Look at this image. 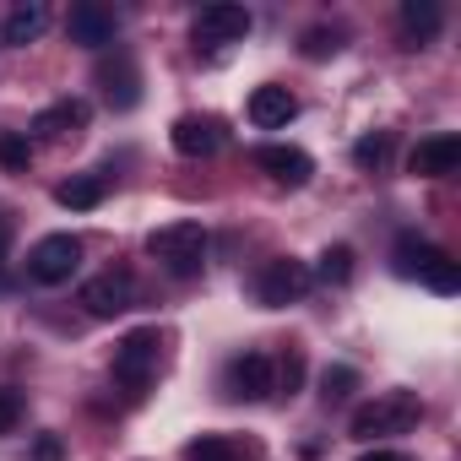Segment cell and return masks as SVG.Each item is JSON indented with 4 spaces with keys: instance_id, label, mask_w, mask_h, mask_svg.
Masks as SVG:
<instances>
[{
    "instance_id": "5bb4252c",
    "label": "cell",
    "mask_w": 461,
    "mask_h": 461,
    "mask_svg": "<svg viewBox=\"0 0 461 461\" xmlns=\"http://www.w3.org/2000/svg\"><path fill=\"white\" fill-rule=\"evenodd\" d=\"M87 120H93V104H87V98H60V104H50V109H39V114H33V136L60 141V136L87 131Z\"/></svg>"
},
{
    "instance_id": "e0dca14e",
    "label": "cell",
    "mask_w": 461,
    "mask_h": 461,
    "mask_svg": "<svg viewBox=\"0 0 461 461\" xmlns=\"http://www.w3.org/2000/svg\"><path fill=\"white\" fill-rule=\"evenodd\" d=\"M185 461H261V445L240 434H201L185 445Z\"/></svg>"
},
{
    "instance_id": "4dcf8cb0",
    "label": "cell",
    "mask_w": 461,
    "mask_h": 461,
    "mask_svg": "<svg viewBox=\"0 0 461 461\" xmlns=\"http://www.w3.org/2000/svg\"><path fill=\"white\" fill-rule=\"evenodd\" d=\"M358 461H412L407 450H369V456H358Z\"/></svg>"
},
{
    "instance_id": "52a82bcc",
    "label": "cell",
    "mask_w": 461,
    "mask_h": 461,
    "mask_svg": "<svg viewBox=\"0 0 461 461\" xmlns=\"http://www.w3.org/2000/svg\"><path fill=\"white\" fill-rule=\"evenodd\" d=\"M222 391L228 396H240V402H267L272 391H277V364L267 358V353H240L234 364H228V375H222Z\"/></svg>"
},
{
    "instance_id": "277c9868",
    "label": "cell",
    "mask_w": 461,
    "mask_h": 461,
    "mask_svg": "<svg viewBox=\"0 0 461 461\" xmlns=\"http://www.w3.org/2000/svg\"><path fill=\"white\" fill-rule=\"evenodd\" d=\"M77 267H82V240H77V234H44V240L28 250V277H33L39 288L71 283Z\"/></svg>"
},
{
    "instance_id": "f1b7e54d",
    "label": "cell",
    "mask_w": 461,
    "mask_h": 461,
    "mask_svg": "<svg viewBox=\"0 0 461 461\" xmlns=\"http://www.w3.org/2000/svg\"><path fill=\"white\" fill-rule=\"evenodd\" d=\"M66 450H60V439L55 434H39V445H33V461H60Z\"/></svg>"
},
{
    "instance_id": "ba28073f",
    "label": "cell",
    "mask_w": 461,
    "mask_h": 461,
    "mask_svg": "<svg viewBox=\"0 0 461 461\" xmlns=\"http://www.w3.org/2000/svg\"><path fill=\"white\" fill-rule=\"evenodd\" d=\"M66 33H71V44H82V50H109L114 33H120V17H114L109 6H98V0H77L71 17H66Z\"/></svg>"
},
{
    "instance_id": "5b68a950",
    "label": "cell",
    "mask_w": 461,
    "mask_h": 461,
    "mask_svg": "<svg viewBox=\"0 0 461 461\" xmlns=\"http://www.w3.org/2000/svg\"><path fill=\"white\" fill-rule=\"evenodd\" d=\"M310 267L304 261H294V256H277V261H267L261 267V277H256V299L267 304V310H283V304H299L304 294H310Z\"/></svg>"
},
{
    "instance_id": "44dd1931",
    "label": "cell",
    "mask_w": 461,
    "mask_h": 461,
    "mask_svg": "<svg viewBox=\"0 0 461 461\" xmlns=\"http://www.w3.org/2000/svg\"><path fill=\"white\" fill-rule=\"evenodd\" d=\"M310 277H321V283H331V288L353 283V245H331V250H321V267H315Z\"/></svg>"
},
{
    "instance_id": "7a4b0ae2",
    "label": "cell",
    "mask_w": 461,
    "mask_h": 461,
    "mask_svg": "<svg viewBox=\"0 0 461 461\" xmlns=\"http://www.w3.org/2000/svg\"><path fill=\"white\" fill-rule=\"evenodd\" d=\"M147 256L163 261L168 277H195L206 267V228L201 222H168L147 234Z\"/></svg>"
},
{
    "instance_id": "8fae6325",
    "label": "cell",
    "mask_w": 461,
    "mask_h": 461,
    "mask_svg": "<svg viewBox=\"0 0 461 461\" xmlns=\"http://www.w3.org/2000/svg\"><path fill=\"white\" fill-rule=\"evenodd\" d=\"M98 87H104V98H109L114 109H136V98H141V71H136V60H131L125 50H114V60H98Z\"/></svg>"
},
{
    "instance_id": "3957f363",
    "label": "cell",
    "mask_w": 461,
    "mask_h": 461,
    "mask_svg": "<svg viewBox=\"0 0 461 461\" xmlns=\"http://www.w3.org/2000/svg\"><path fill=\"white\" fill-rule=\"evenodd\" d=\"M158 353H163L158 326H136V331H125V337L114 342V380H120L131 396H141V391L152 385V375H158Z\"/></svg>"
},
{
    "instance_id": "cb8c5ba5",
    "label": "cell",
    "mask_w": 461,
    "mask_h": 461,
    "mask_svg": "<svg viewBox=\"0 0 461 461\" xmlns=\"http://www.w3.org/2000/svg\"><path fill=\"white\" fill-rule=\"evenodd\" d=\"M423 283H429L434 294H456V288H461V267H456V261H450L445 250H434V261H429Z\"/></svg>"
},
{
    "instance_id": "7402d4cb",
    "label": "cell",
    "mask_w": 461,
    "mask_h": 461,
    "mask_svg": "<svg viewBox=\"0 0 461 461\" xmlns=\"http://www.w3.org/2000/svg\"><path fill=\"white\" fill-rule=\"evenodd\" d=\"M28 163H33V141L23 131H0V168H6V174H28Z\"/></svg>"
},
{
    "instance_id": "9c48e42d",
    "label": "cell",
    "mask_w": 461,
    "mask_h": 461,
    "mask_svg": "<svg viewBox=\"0 0 461 461\" xmlns=\"http://www.w3.org/2000/svg\"><path fill=\"white\" fill-rule=\"evenodd\" d=\"M245 33H250V12L245 6H228V0L201 6V17L190 23V39L195 44H240Z\"/></svg>"
},
{
    "instance_id": "f546056e",
    "label": "cell",
    "mask_w": 461,
    "mask_h": 461,
    "mask_svg": "<svg viewBox=\"0 0 461 461\" xmlns=\"http://www.w3.org/2000/svg\"><path fill=\"white\" fill-rule=\"evenodd\" d=\"M6 250H12V217L0 212V267H6Z\"/></svg>"
},
{
    "instance_id": "30bf717a",
    "label": "cell",
    "mask_w": 461,
    "mask_h": 461,
    "mask_svg": "<svg viewBox=\"0 0 461 461\" xmlns=\"http://www.w3.org/2000/svg\"><path fill=\"white\" fill-rule=\"evenodd\" d=\"M456 168H461V136H450V131L423 136L412 147V158H407V174H418V179H445Z\"/></svg>"
},
{
    "instance_id": "8992f818",
    "label": "cell",
    "mask_w": 461,
    "mask_h": 461,
    "mask_svg": "<svg viewBox=\"0 0 461 461\" xmlns=\"http://www.w3.org/2000/svg\"><path fill=\"white\" fill-rule=\"evenodd\" d=\"M82 310L93 315V321H114V315H125L131 304H136V277L120 267V272H98V277H87L82 283Z\"/></svg>"
},
{
    "instance_id": "d4e9b609",
    "label": "cell",
    "mask_w": 461,
    "mask_h": 461,
    "mask_svg": "<svg viewBox=\"0 0 461 461\" xmlns=\"http://www.w3.org/2000/svg\"><path fill=\"white\" fill-rule=\"evenodd\" d=\"M385 158H391V131H375V136H364L353 147V163L358 168H385Z\"/></svg>"
},
{
    "instance_id": "603a6c76",
    "label": "cell",
    "mask_w": 461,
    "mask_h": 461,
    "mask_svg": "<svg viewBox=\"0 0 461 461\" xmlns=\"http://www.w3.org/2000/svg\"><path fill=\"white\" fill-rule=\"evenodd\" d=\"M342 28H310L304 39H299V50H304V60H331V55H342Z\"/></svg>"
},
{
    "instance_id": "2e32d148",
    "label": "cell",
    "mask_w": 461,
    "mask_h": 461,
    "mask_svg": "<svg viewBox=\"0 0 461 461\" xmlns=\"http://www.w3.org/2000/svg\"><path fill=\"white\" fill-rule=\"evenodd\" d=\"M44 28H50V6L44 0H23V6H12L6 23H0V39H6L12 50H28V44L44 39Z\"/></svg>"
},
{
    "instance_id": "d6986e66",
    "label": "cell",
    "mask_w": 461,
    "mask_h": 461,
    "mask_svg": "<svg viewBox=\"0 0 461 461\" xmlns=\"http://www.w3.org/2000/svg\"><path fill=\"white\" fill-rule=\"evenodd\" d=\"M104 195H109V179L104 174H77V179H66L55 190V201L71 206V212H93V206H104Z\"/></svg>"
},
{
    "instance_id": "7c38bea8",
    "label": "cell",
    "mask_w": 461,
    "mask_h": 461,
    "mask_svg": "<svg viewBox=\"0 0 461 461\" xmlns=\"http://www.w3.org/2000/svg\"><path fill=\"white\" fill-rule=\"evenodd\" d=\"M256 168H267L277 185H310V174H315V158H310L304 147L267 141V147H256Z\"/></svg>"
},
{
    "instance_id": "4316f807",
    "label": "cell",
    "mask_w": 461,
    "mask_h": 461,
    "mask_svg": "<svg viewBox=\"0 0 461 461\" xmlns=\"http://www.w3.org/2000/svg\"><path fill=\"white\" fill-rule=\"evenodd\" d=\"M17 423H23V396L12 385H0V434H12Z\"/></svg>"
},
{
    "instance_id": "9a60e30c",
    "label": "cell",
    "mask_w": 461,
    "mask_h": 461,
    "mask_svg": "<svg viewBox=\"0 0 461 461\" xmlns=\"http://www.w3.org/2000/svg\"><path fill=\"white\" fill-rule=\"evenodd\" d=\"M168 141H174V152H185V158H212V152L222 147V125H217L212 114H179L174 131H168Z\"/></svg>"
},
{
    "instance_id": "484cf974",
    "label": "cell",
    "mask_w": 461,
    "mask_h": 461,
    "mask_svg": "<svg viewBox=\"0 0 461 461\" xmlns=\"http://www.w3.org/2000/svg\"><path fill=\"white\" fill-rule=\"evenodd\" d=\"M353 391H358V369L331 364V369L321 375V396H326V402H342V396H353Z\"/></svg>"
},
{
    "instance_id": "ac0fdd59",
    "label": "cell",
    "mask_w": 461,
    "mask_h": 461,
    "mask_svg": "<svg viewBox=\"0 0 461 461\" xmlns=\"http://www.w3.org/2000/svg\"><path fill=\"white\" fill-rule=\"evenodd\" d=\"M439 23H445L439 0H402V39H407V50H423L439 33Z\"/></svg>"
},
{
    "instance_id": "83f0119b",
    "label": "cell",
    "mask_w": 461,
    "mask_h": 461,
    "mask_svg": "<svg viewBox=\"0 0 461 461\" xmlns=\"http://www.w3.org/2000/svg\"><path fill=\"white\" fill-rule=\"evenodd\" d=\"M299 380H304V358H299V353H288V364H283V385H288V396L299 391Z\"/></svg>"
},
{
    "instance_id": "6da1fadb",
    "label": "cell",
    "mask_w": 461,
    "mask_h": 461,
    "mask_svg": "<svg viewBox=\"0 0 461 461\" xmlns=\"http://www.w3.org/2000/svg\"><path fill=\"white\" fill-rule=\"evenodd\" d=\"M423 423L418 391H380L353 412V439H385V434H412Z\"/></svg>"
},
{
    "instance_id": "ffe728a7",
    "label": "cell",
    "mask_w": 461,
    "mask_h": 461,
    "mask_svg": "<svg viewBox=\"0 0 461 461\" xmlns=\"http://www.w3.org/2000/svg\"><path fill=\"white\" fill-rule=\"evenodd\" d=\"M434 250H439V245H429V240H418V234H402V240H396V250H391L396 277H418V283H423V272H429Z\"/></svg>"
},
{
    "instance_id": "4fadbf2b",
    "label": "cell",
    "mask_w": 461,
    "mask_h": 461,
    "mask_svg": "<svg viewBox=\"0 0 461 461\" xmlns=\"http://www.w3.org/2000/svg\"><path fill=\"white\" fill-rule=\"evenodd\" d=\"M245 114H250V125H256V131H283V125L299 114V98H294L288 87L267 82V87H256V93H250Z\"/></svg>"
}]
</instances>
